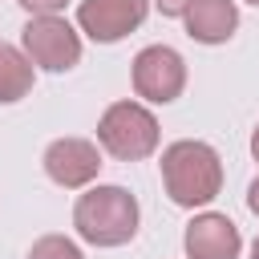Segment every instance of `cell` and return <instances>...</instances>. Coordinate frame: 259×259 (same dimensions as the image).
Returning a JSON list of instances; mask_svg holds the SVG:
<instances>
[{"mask_svg":"<svg viewBox=\"0 0 259 259\" xmlns=\"http://www.w3.org/2000/svg\"><path fill=\"white\" fill-rule=\"evenodd\" d=\"M162 190L174 206L198 210L210 206L223 190V158L210 142L198 138H178L162 150Z\"/></svg>","mask_w":259,"mask_h":259,"instance_id":"cell-1","label":"cell"},{"mask_svg":"<svg viewBox=\"0 0 259 259\" xmlns=\"http://www.w3.org/2000/svg\"><path fill=\"white\" fill-rule=\"evenodd\" d=\"M138 223H142L138 198L113 182L85 186V194H77L73 202V227L89 247H125L138 235Z\"/></svg>","mask_w":259,"mask_h":259,"instance_id":"cell-2","label":"cell"},{"mask_svg":"<svg viewBox=\"0 0 259 259\" xmlns=\"http://www.w3.org/2000/svg\"><path fill=\"white\" fill-rule=\"evenodd\" d=\"M162 142L158 117L142 101H113L97 117V146L117 162H146Z\"/></svg>","mask_w":259,"mask_h":259,"instance_id":"cell-3","label":"cell"},{"mask_svg":"<svg viewBox=\"0 0 259 259\" xmlns=\"http://www.w3.org/2000/svg\"><path fill=\"white\" fill-rule=\"evenodd\" d=\"M20 53L32 61V69L69 73L81 65V32L65 16H28L20 28Z\"/></svg>","mask_w":259,"mask_h":259,"instance_id":"cell-4","label":"cell"},{"mask_svg":"<svg viewBox=\"0 0 259 259\" xmlns=\"http://www.w3.org/2000/svg\"><path fill=\"white\" fill-rule=\"evenodd\" d=\"M130 81L142 105H174L186 89V61L170 45H146L130 61Z\"/></svg>","mask_w":259,"mask_h":259,"instance_id":"cell-5","label":"cell"},{"mask_svg":"<svg viewBox=\"0 0 259 259\" xmlns=\"http://www.w3.org/2000/svg\"><path fill=\"white\" fill-rule=\"evenodd\" d=\"M40 166L49 174L53 186L61 190H85L97 182L101 174V146L89 142V138H53L40 154Z\"/></svg>","mask_w":259,"mask_h":259,"instance_id":"cell-6","label":"cell"},{"mask_svg":"<svg viewBox=\"0 0 259 259\" xmlns=\"http://www.w3.org/2000/svg\"><path fill=\"white\" fill-rule=\"evenodd\" d=\"M150 0H81L77 4V32L97 45H117L138 32L150 16Z\"/></svg>","mask_w":259,"mask_h":259,"instance_id":"cell-7","label":"cell"},{"mask_svg":"<svg viewBox=\"0 0 259 259\" xmlns=\"http://www.w3.org/2000/svg\"><path fill=\"white\" fill-rule=\"evenodd\" d=\"M182 251H186V259H239L243 235H239L235 219H227L219 210H198L182 231Z\"/></svg>","mask_w":259,"mask_h":259,"instance_id":"cell-8","label":"cell"},{"mask_svg":"<svg viewBox=\"0 0 259 259\" xmlns=\"http://www.w3.org/2000/svg\"><path fill=\"white\" fill-rule=\"evenodd\" d=\"M186 36L198 45H227L239 32V4L235 0H190L182 12Z\"/></svg>","mask_w":259,"mask_h":259,"instance_id":"cell-9","label":"cell"},{"mask_svg":"<svg viewBox=\"0 0 259 259\" xmlns=\"http://www.w3.org/2000/svg\"><path fill=\"white\" fill-rule=\"evenodd\" d=\"M36 85V69L32 61L20 53V45L0 40V105H16L20 97H28Z\"/></svg>","mask_w":259,"mask_h":259,"instance_id":"cell-10","label":"cell"},{"mask_svg":"<svg viewBox=\"0 0 259 259\" xmlns=\"http://www.w3.org/2000/svg\"><path fill=\"white\" fill-rule=\"evenodd\" d=\"M28 259H85V251L69 235H40L28 247Z\"/></svg>","mask_w":259,"mask_h":259,"instance_id":"cell-11","label":"cell"},{"mask_svg":"<svg viewBox=\"0 0 259 259\" xmlns=\"http://www.w3.org/2000/svg\"><path fill=\"white\" fill-rule=\"evenodd\" d=\"M16 4H20L28 16H61L69 0H16Z\"/></svg>","mask_w":259,"mask_h":259,"instance_id":"cell-12","label":"cell"},{"mask_svg":"<svg viewBox=\"0 0 259 259\" xmlns=\"http://www.w3.org/2000/svg\"><path fill=\"white\" fill-rule=\"evenodd\" d=\"M150 4H154L162 16H170V20H174V16H182V12L190 8V0H150Z\"/></svg>","mask_w":259,"mask_h":259,"instance_id":"cell-13","label":"cell"},{"mask_svg":"<svg viewBox=\"0 0 259 259\" xmlns=\"http://www.w3.org/2000/svg\"><path fill=\"white\" fill-rule=\"evenodd\" d=\"M247 210L259 219V174L251 178V186H247Z\"/></svg>","mask_w":259,"mask_h":259,"instance_id":"cell-14","label":"cell"},{"mask_svg":"<svg viewBox=\"0 0 259 259\" xmlns=\"http://www.w3.org/2000/svg\"><path fill=\"white\" fill-rule=\"evenodd\" d=\"M251 158H255V162H259V125H255V130H251Z\"/></svg>","mask_w":259,"mask_h":259,"instance_id":"cell-15","label":"cell"},{"mask_svg":"<svg viewBox=\"0 0 259 259\" xmlns=\"http://www.w3.org/2000/svg\"><path fill=\"white\" fill-rule=\"evenodd\" d=\"M251 259H259V235H255V243H251Z\"/></svg>","mask_w":259,"mask_h":259,"instance_id":"cell-16","label":"cell"},{"mask_svg":"<svg viewBox=\"0 0 259 259\" xmlns=\"http://www.w3.org/2000/svg\"><path fill=\"white\" fill-rule=\"evenodd\" d=\"M247 4H255V8H259V0H247Z\"/></svg>","mask_w":259,"mask_h":259,"instance_id":"cell-17","label":"cell"}]
</instances>
